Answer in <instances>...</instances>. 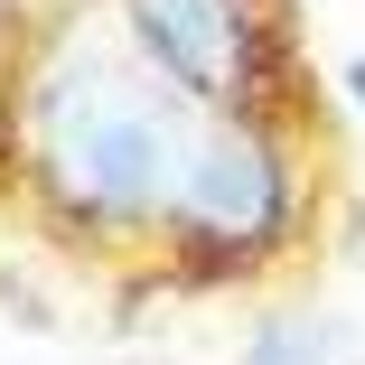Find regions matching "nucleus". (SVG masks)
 <instances>
[{"label": "nucleus", "mask_w": 365, "mask_h": 365, "mask_svg": "<svg viewBox=\"0 0 365 365\" xmlns=\"http://www.w3.org/2000/svg\"><path fill=\"white\" fill-rule=\"evenodd\" d=\"M197 103L160 76L122 10H66L19 66V150L38 197L85 235H160L178 197Z\"/></svg>", "instance_id": "f257e3e1"}, {"label": "nucleus", "mask_w": 365, "mask_h": 365, "mask_svg": "<svg viewBox=\"0 0 365 365\" xmlns=\"http://www.w3.org/2000/svg\"><path fill=\"white\" fill-rule=\"evenodd\" d=\"M300 215V178H290V140L272 131V113H206L187 140L178 197L160 215V244L187 262V281H244L253 262H272L290 244Z\"/></svg>", "instance_id": "f03ea898"}, {"label": "nucleus", "mask_w": 365, "mask_h": 365, "mask_svg": "<svg viewBox=\"0 0 365 365\" xmlns=\"http://www.w3.org/2000/svg\"><path fill=\"white\" fill-rule=\"evenodd\" d=\"M140 56L197 113H253L272 76V0H113Z\"/></svg>", "instance_id": "7ed1b4c3"}, {"label": "nucleus", "mask_w": 365, "mask_h": 365, "mask_svg": "<svg viewBox=\"0 0 365 365\" xmlns=\"http://www.w3.org/2000/svg\"><path fill=\"white\" fill-rule=\"evenodd\" d=\"M346 346V319L328 309H262L244 328V365H337Z\"/></svg>", "instance_id": "20e7f679"}, {"label": "nucleus", "mask_w": 365, "mask_h": 365, "mask_svg": "<svg viewBox=\"0 0 365 365\" xmlns=\"http://www.w3.org/2000/svg\"><path fill=\"white\" fill-rule=\"evenodd\" d=\"M337 85H346V103L365 113V56H346V66H337Z\"/></svg>", "instance_id": "39448f33"}]
</instances>
